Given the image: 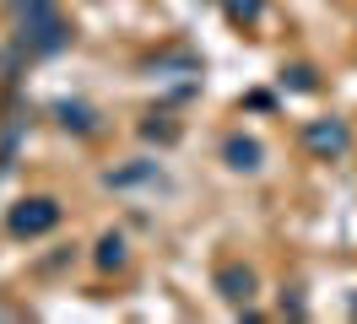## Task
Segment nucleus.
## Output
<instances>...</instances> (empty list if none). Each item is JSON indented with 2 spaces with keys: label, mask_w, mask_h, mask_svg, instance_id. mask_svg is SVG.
I'll return each instance as SVG.
<instances>
[{
  "label": "nucleus",
  "mask_w": 357,
  "mask_h": 324,
  "mask_svg": "<svg viewBox=\"0 0 357 324\" xmlns=\"http://www.w3.org/2000/svg\"><path fill=\"white\" fill-rule=\"evenodd\" d=\"M60 200L54 194H22L11 211H6V233L17 238V243H33V238H44V233H54L60 227Z\"/></svg>",
  "instance_id": "f03ea898"
},
{
  "label": "nucleus",
  "mask_w": 357,
  "mask_h": 324,
  "mask_svg": "<svg viewBox=\"0 0 357 324\" xmlns=\"http://www.w3.org/2000/svg\"><path fill=\"white\" fill-rule=\"evenodd\" d=\"M92 265H98L103 276H109V270H125V265H130V243H125V233H103V238H98Z\"/></svg>",
  "instance_id": "0eeeda50"
},
{
  "label": "nucleus",
  "mask_w": 357,
  "mask_h": 324,
  "mask_svg": "<svg viewBox=\"0 0 357 324\" xmlns=\"http://www.w3.org/2000/svg\"><path fill=\"white\" fill-rule=\"evenodd\" d=\"M222 162L233 173H260L266 168V146H260L255 135H244V130H233V135L222 141Z\"/></svg>",
  "instance_id": "39448f33"
},
{
  "label": "nucleus",
  "mask_w": 357,
  "mask_h": 324,
  "mask_svg": "<svg viewBox=\"0 0 357 324\" xmlns=\"http://www.w3.org/2000/svg\"><path fill=\"white\" fill-rule=\"evenodd\" d=\"M211 286H217V298L233 302V308H249V298L260 292V281H255V270L249 265H238V259H227V265H217V276H211Z\"/></svg>",
  "instance_id": "20e7f679"
},
{
  "label": "nucleus",
  "mask_w": 357,
  "mask_h": 324,
  "mask_svg": "<svg viewBox=\"0 0 357 324\" xmlns=\"http://www.w3.org/2000/svg\"><path fill=\"white\" fill-rule=\"evenodd\" d=\"M11 6H17V38H22L27 54L44 60V54H60L70 43V27L54 0H11Z\"/></svg>",
  "instance_id": "f257e3e1"
},
{
  "label": "nucleus",
  "mask_w": 357,
  "mask_h": 324,
  "mask_svg": "<svg viewBox=\"0 0 357 324\" xmlns=\"http://www.w3.org/2000/svg\"><path fill=\"white\" fill-rule=\"evenodd\" d=\"M54 119H60V130H70V135H98V130H103L98 108H87V103H54Z\"/></svg>",
  "instance_id": "423d86ee"
},
{
  "label": "nucleus",
  "mask_w": 357,
  "mask_h": 324,
  "mask_svg": "<svg viewBox=\"0 0 357 324\" xmlns=\"http://www.w3.org/2000/svg\"><path fill=\"white\" fill-rule=\"evenodd\" d=\"M282 86H287V92H319V70H314V65H287V70H282Z\"/></svg>",
  "instance_id": "9d476101"
},
{
  "label": "nucleus",
  "mask_w": 357,
  "mask_h": 324,
  "mask_svg": "<svg viewBox=\"0 0 357 324\" xmlns=\"http://www.w3.org/2000/svg\"><path fill=\"white\" fill-rule=\"evenodd\" d=\"M222 11L233 27H255V22L266 17V0H222Z\"/></svg>",
  "instance_id": "1a4fd4ad"
},
{
  "label": "nucleus",
  "mask_w": 357,
  "mask_h": 324,
  "mask_svg": "<svg viewBox=\"0 0 357 324\" xmlns=\"http://www.w3.org/2000/svg\"><path fill=\"white\" fill-rule=\"evenodd\" d=\"M303 146L319 162H335V157H347V146H352V130H347V119H309L303 125Z\"/></svg>",
  "instance_id": "7ed1b4c3"
},
{
  "label": "nucleus",
  "mask_w": 357,
  "mask_h": 324,
  "mask_svg": "<svg viewBox=\"0 0 357 324\" xmlns=\"http://www.w3.org/2000/svg\"><path fill=\"white\" fill-rule=\"evenodd\" d=\"M141 135L157 141V146H174L178 141V119L174 114H146V119H141Z\"/></svg>",
  "instance_id": "6e6552de"
}]
</instances>
